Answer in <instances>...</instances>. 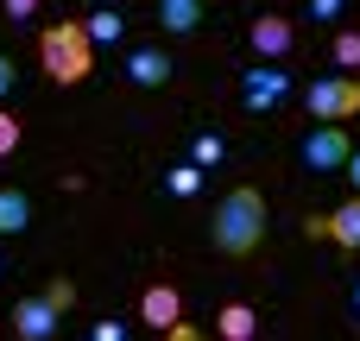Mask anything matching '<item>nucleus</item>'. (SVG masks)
Masks as SVG:
<instances>
[{"label": "nucleus", "instance_id": "f257e3e1", "mask_svg": "<svg viewBox=\"0 0 360 341\" xmlns=\"http://www.w3.org/2000/svg\"><path fill=\"white\" fill-rule=\"evenodd\" d=\"M209 240H215V253L247 259V253L266 240V196H259L253 184L228 190V196H221V209H215V221H209Z\"/></svg>", "mask_w": 360, "mask_h": 341}, {"label": "nucleus", "instance_id": "f03ea898", "mask_svg": "<svg viewBox=\"0 0 360 341\" xmlns=\"http://www.w3.org/2000/svg\"><path fill=\"white\" fill-rule=\"evenodd\" d=\"M38 63H44V76L63 82V89L89 82V76H95V38L82 32V19L44 25V32H38Z\"/></svg>", "mask_w": 360, "mask_h": 341}, {"label": "nucleus", "instance_id": "7ed1b4c3", "mask_svg": "<svg viewBox=\"0 0 360 341\" xmlns=\"http://www.w3.org/2000/svg\"><path fill=\"white\" fill-rule=\"evenodd\" d=\"M304 108H310V120H348V114H360V76H316L304 89Z\"/></svg>", "mask_w": 360, "mask_h": 341}, {"label": "nucleus", "instance_id": "20e7f679", "mask_svg": "<svg viewBox=\"0 0 360 341\" xmlns=\"http://www.w3.org/2000/svg\"><path fill=\"white\" fill-rule=\"evenodd\" d=\"M57 323H63V310H57L51 297H19L13 316H6V329H13L19 341H51V335H57Z\"/></svg>", "mask_w": 360, "mask_h": 341}, {"label": "nucleus", "instance_id": "39448f33", "mask_svg": "<svg viewBox=\"0 0 360 341\" xmlns=\"http://www.w3.org/2000/svg\"><path fill=\"white\" fill-rule=\"evenodd\" d=\"M285 95H291V76H285V70H272V57H266L259 70H247V76H240V101H247L253 114H266V108H278Z\"/></svg>", "mask_w": 360, "mask_h": 341}, {"label": "nucleus", "instance_id": "423d86ee", "mask_svg": "<svg viewBox=\"0 0 360 341\" xmlns=\"http://www.w3.org/2000/svg\"><path fill=\"white\" fill-rule=\"evenodd\" d=\"M348 152H354V146H348V133H342L335 120L304 133V165H310V171H342V165H348Z\"/></svg>", "mask_w": 360, "mask_h": 341}, {"label": "nucleus", "instance_id": "0eeeda50", "mask_svg": "<svg viewBox=\"0 0 360 341\" xmlns=\"http://www.w3.org/2000/svg\"><path fill=\"white\" fill-rule=\"evenodd\" d=\"M139 323L177 335V323H184V297H177L171 285H146V297H139Z\"/></svg>", "mask_w": 360, "mask_h": 341}, {"label": "nucleus", "instance_id": "6e6552de", "mask_svg": "<svg viewBox=\"0 0 360 341\" xmlns=\"http://www.w3.org/2000/svg\"><path fill=\"white\" fill-rule=\"evenodd\" d=\"M247 38H253V51H259V57H272V63H278V57H285V51L297 44V25H291L285 13H259Z\"/></svg>", "mask_w": 360, "mask_h": 341}, {"label": "nucleus", "instance_id": "1a4fd4ad", "mask_svg": "<svg viewBox=\"0 0 360 341\" xmlns=\"http://www.w3.org/2000/svg\"><path fill=\"white\" fill-rule=\"evenodd\" d=\"M127 82H139V89H165V82H171V57H165L158 44H133V51H127Z\"/></svg>", "mask_w": 360, "mask_h": 341}, {"label": "nucleus", "instance_id": "9d476101", "mask_svg": "<svg viewBox=\"0 0 360 341\" xmlns=\"http://www.w3.org/2000/svg\"><path fill=\"white\" fill-rule=\"evenodd\" d=\"M323 240H335L342 253H360V190L342 202V209L323 215Z\"/></svg>", "mask_w": 360, "mask_h": 341}, {"label": "nucleus", "instance_id": "9b49d317", "mask_svg": "<svg viewBox=\"0 0 360 341\" xmlns=\"http://www.w3.org/2000/svg\"><path fill=\"white\" fill-rule=\"evenodd\" d=\"M215 335H221V341H253V335H259V316H253V304H221V316H215Z\"/></svg>", "mask_w": 360, "mask_h": 341}, {"label": "nucleus", "instance_id": "f8f14e48", "mask_svg": "<svg viewBox=\"0 0 360 341\" xmlns=\"http://www.w3.org/2000/svg\"><path fill=\"white\" fill-rule=\"evenodd\" d=\"M25 228H32V202H25V190L0 184V234L13 240V234H25Z\"/></svg>", "mask_w": 360, "mask_h": 341}, {"label": "nucleus", "instance_id": "ddd939ff", "mask_svg": "<svg viewBox=\"0 0 360 341\" xmlns=\"http://www.w3.org/2000/svg\"><path fill=\"white\" fill-rule=\"evenodd\" d=\"M158 25L177 32V38L196 32V25H202V0H158Z\"/></svg>", "mask_w": 360, "mask_h": 341}, {"label": "nucleus", "instance_id": "4468645a", "mask_svg": "<svg viewBox=\"0 0 360 341\" xmlns=\"http://www.w3.org/2000/svg\"><path fill=\"white\" fill-rule=\"evenodd\" d=\"M120 25H127L120 13H89V19H82V32H89L95 44H114V38H120Z\"/></svg>", "mask_w": 360, "mask_h": 341}, {"label": "nucleus", "instance_id": "2eb2a0df", "mask_svg": "<svg viewBox=\"0 0 360 341\" xmlns=\"http://www.w3.org/2000/svg\"><path fill=\"white\" fill-rule=\"evenodd\" d=\"M329 57H335V70H360V32H335Z\"/></svg>", "mask_w": 360, "mask_h": 341}, {"label": "nucleus", "instance_id": "dca6fc26", "mask_svg": "<svg viewBox=\"0 0 360 341\" xmlns=\"http://www.w3.org/2000/svg\"><path fill=\"white\" fill-rule=\"evenodd\" d=\"M196 190H202V165L190 158V165H177V171H171V196H196Z\"/></svg>", "mask_w": 360, "mask_h": 341}, {"label": "nucleus", "instance_id": "f3484780", "mask_svg": "<svg viewBox=\"0 0 360 341\" xmlns=\"http://www.w3.org/2000/svg\"><path fill=\"white\" fill-rule=\"evenodd\" d=\"M190 158H196V165H202V171H209V165H221V158H228V146H221V133H202V139H196V152H190Z\"/></svg>", "mask_w": 360, "mask_h": 341}, {"label": "nucleus", "instance_id": "a211bd4d", "mask_svg": "<svg viewBox=\"0 0 360 341\" xmlns=\"http://www.w3.org/2000/svg\"><path fill=\"white\" fill-rule=\"evenodd\" d=\"M44 297H51V304L70 316V304H76V285H70V278H51V285H44Z\"/></svg>", "mask_w": 360, "mask_h": 341}, {"label": "nucleus", "instance_id": "6ab92c4d", "mask_svg": "<svg viewBox=\"0 0 360 341\" xmlns=\"http://www.w3.org/2000/svg\"><path fill=\"white\" fill-rule=\"evenodd\" d=\"M13 152H19V120L0 114V158H13Z\"/></svg>", "mask_w": 360, "mask_h": 341}, {"label": "nucleus", "instance_id": "aec40b11", "mask_svg": "<svg viewBox=\"0 0 360 341\" xmlns=\"http://www.w3.org/2000/svg\"><path fill=\"white\" fill-rule=\"evenodd\" d=\"M0 6H6V19H32L38 13V0H0Z\"/></svg>", "mask_w": 360, "mask_h": 341}, {"label": "nucleus", "instance_id": "412c9836", "mask_svg": "<svg viewBox=\"0 0 360 341\" xmlns=\"http://www.w3.org/2000/svg\"><path fill=\"white\" fill-rule=\"evenodd\" d=\"M13 82H19V70H13V57L0 51V95H13Z\"/></svg>", "mask_w": 360, "mask_h": 341}, {"label": "nucleus", "instance_id": "4be33fe9", "mask_svg": "<svg viewBox=\"0 0 360 341\" xmlns=\"http://www.w3.org/2000/svg\"><path fill=\"white\" fill-rule=\"evenodd\" d=\"M310 13H316V19H335V13H342V0H310Z\"/></svg>", "mask_w": 360, "mask_h": 341}, {"label": "nucleus", "instance_id": "5701e85b", "mask_svg": "<svg viewBox=\"0 0 360 341\" xmlns=\"http://www.w3.org/2000/svg\"><path fill=\"white\" fill-rule=\"evenodd\" d=\"M342 177H348V184L360 190V152H348V165H342Z\"/></svg>", "mask_w": 360, "mask_h": 341}, {"label": "nucleus", "instance_id": "b1692460", "mask_svg": "<svg viewBox=\"0 0 360 341\" xmlns=\"http://www.w3.org/2000/svg\"><path fill=\"white\" fill-rule=\"evenodd\" d=\"M354 310H360V285H354Z\"/></svg>", "mask_w": 360, "mask_h": 341}, {"label": "nucleus", "instance_id": "393cba45", "mask_svg": "<svg viewBox=\"0 0 360 341\" xmlns=\"http://www.w3.org/2000/svg\"><path fill=\"white\" fill-rule=\"evenodd\" d=\"M0 335H6V316H0Z\"/></svg>", "mask_w": 360, "mask_h": 341}, {"label": "nucleus", "instance_id": "a878e982", "mask_svg": "<svg viewBox=\"0 0 360 341\" xmlns=\"http://www.w3.org/2000/svg\"><path fill=\"white\" fill-rule=\"evenodd\" d=\"M0 272H6V266H0Z\"/></svg>", "mask_w": 360, "mask_h": 341}]
</instances>
